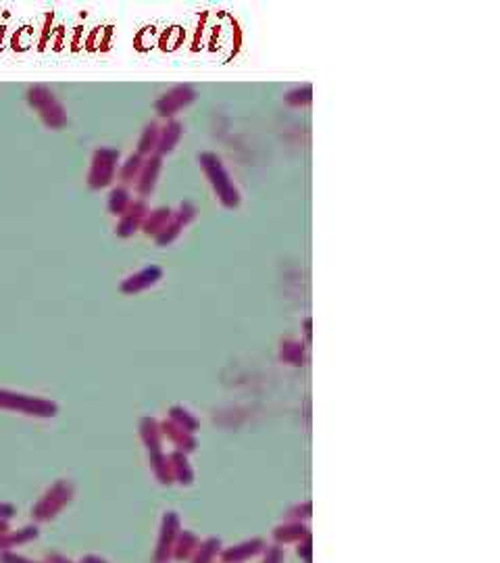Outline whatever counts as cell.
I'll return each instance as SVG.
<instances>
[{
  "instance_id": "9a60e30c",
  "label": "cell",
  "mask_w": 500,
  "mask_h": 563,
  "mask_svg": "<svg viewBox=\"0 0 500 563\" xmlns=\"http://www.w3.org/2000/svg\"><path fill=\"white\" fill-rule=\"evenodd\" d=\"M313 100V86L311 84H305L300 88H294L286 94V102L290 107H305Z\"/></svg>"
},
{
  "instance_id": "52a82bcc",
  "label": "cell",
  "mask_w": 500,
  "mask_h": 563,
  "mask_svg": "<svg viewBox=\"0 0 500 563\" xmlns=\"http://www.w3.org/2000/svg\"><path fill=\"white\" fill-rule=\"evenodd\" d=\"M161 278H163V270L159 265L144 267V270H140V272L132 274L130 278H126V280L121 282V292L136 294V292H142V290H148V288H152Z\"/></svg>"
},
{
  "instance_id": "30bf717a",
  "label": "cell",
  "mask_w": 500,
  "mask_h": 563,
  "mask_svg": "<svg viewBox=\"0 0 500 563\" xmlns=\"http://www.w3.org/2000/svg\"><path fill=\"white\" fill-rule=\"evenodd\" d=\"M171 217H173V211L169 207H159L154 211H148V215H146V219L142 224V230L148 236H154L157 238V236L167 228V224L171 222Z\"/></svg>"
},
{
  "instance_id": "ba28073f",
  "label": "cell",
  "mask_w": 500,
  "mask_h": 563,
  "mask_svg": "<svg viewBox=\"0 0 500 563\" xmlns=\"http://www.w3.org/2000/svg\"><path fill=\"white\" fill-rule=\"evenodd\" d=\"M161 165H163V157H159V155H150L146 161H144V165H142V171H140V176H138V192L142 194V196H148L152 190H154V186H157V180H159V174H161Z\"/></svg>"
},
{
  "instance_id": "5bb4252c",
  "label": "cell",
  "mask_w": 500,
  "mask_h": 563,
  "mask_svg": "<svg viewBox=\"0 0 500 563\" xmlns=\"http://www.w3.org/2000/svg\"><path fill=\"white\" fill-rule=\"evenodd\" d=\"M142 165H144V159H142V155H130L128 159H126V163L121 165V169H119V176H121V182H134V180H138V176H140V171H142Z\"/></svg>"
},
{
  "instance_id": "e0dca14e",
  "label": "cell",
  "mask_w": 500,
  "mask_h": 563,
  "mask_svg": "<svg viewBox=\"0 0 500 563\" xmlns=\"http://www.w3.org/2000/svg\"><path fill=\"white\" fill-rule=\"evenodd\" d=\"M171 413H173V420L178 422V425H180L182 430H185V432H190V430L196 428V420H194L192 416H188V411H183V409H178V407H176Z\"/></svg>"
},
{
  "instance_id": "7c38bea8",
  "label": "cell",
  "mask_w": 500,
  "mask_h": 563,
  "mask_svg": "<svg viewBox=\"0 0 500 563\" xmlns=\"http://www.w3.org/2000/svg\"><path fill=\"white\" fill-rule=\"evenodd\" d=\"M159 134H161V128L152 121V123H148L146 128H144V132H142V136H140V140H138V155H152L154 150H157V146H159Z\"/></svg>"
},
{
  "instance_id": "6da1fadb",
  "label": "cell",
  "mask_w": 500,
  "mask_h": 563,
  "mask_svg": "<svg viewBox=\"0 0 500 563\" xmlns=\"http://www.w3.org/2000/svg\"><path fill=\"white\" fill-rule=\"evenodd\" d=\"M198 163H200L205 176L209 178V182L215 190L219 202L226 209H236L240 205V192H238L236 184L231 182L224 161L215 152H200L198 155Z\"/></svg>"
},
{
  "instance_id": "7a4b0ae2",
  "label": "cell",
  "mask_w": 500,
  "mask_h": 563,
  "mask_svg": "<svg viewBox=\"0 0 500 563\" xmlns=\"http://www.w3.org/2000/svg\"><path fill=\"white\" fill-rule=\"evenodd\" d=\"M28 102L32 109H36L42 117L46 128L50 130H61L67 126V113L65 107L56 100V96L52 90H48L46 86H32L28 90Z\"/></svg>"
},
{
  "instance_id": "4fadbf2b",
  "label": "cell",
  "mask_w": 500,
  "mask_h": 563,
  "mask_svg": "<svg viewBox=\"0 0 500 563\" xmlns=\"http://www.w3.org/2000/svg\"><path fill=\"white\" fill-rule=\"evenodd\" d=\"M130 202H132V198H130V192L126 190V188H113L111 190V194H109V211L113 213V215H123L126 213V209L130 207Z\"/></svg>"
},
{
  "instance_id": "2e32d148",
  "label": "cell",
  "mask_w": 500,
  "mask_h": 563,
  "mask_svg": "<svg viewBox=\"0 0 500 563\" xmlns=\"http://www.w3.org/2000/svg\"><path fill=\"white\" fill-rule=\"evenodd\" d=\"M281 359L298 365L303 361V344H298V342H286L283 349H281Z\"/></svg>"
},
{
  "instance_id": "5b68a950",
  "label": "cell",
  "mask_w": 500,
  "mask_h": 563,
  "mask_svg": "<svg viewBox=\"0 0 500 563\" xmlns=\"http://www.w3.org/2000/svg\"><path fill=\"white\" fill-rule=\"evenodd\" d=\"M194 217H196V207H194L192 202H188V200L182 202L180 209L173 211V217H171V222L167 224V228L154 238L157 244H159V246H167V244H171L178 236L182 234L183 226H188Z\"/></svg>"
},
{
  "instance_id": "8fae6325",
  "label": "cell",
  "mask_w": 500,
  "mask_h": 563,
  "mask_svg": "<svg viewBox=\"0 0 500 563\" xmlns=\"http://www.w3.org/2000/svg\"><path fill=\"white\" fill-rule=\"evenodd\" d=\"M182 134H183V126L180 121H176V119L169 121L165 128H161V134H159V146H157L159 157L169 155V152L178 146V142L182 140Z\"/></svg>"
},
{
  "instance_id": "ac0fdd59",
  "label": "cell",
  "mask_w": 500,
  "mask_h": 563,
  "mask_svg": "<svg viewBox=\"0 0 500 563\" xmlns=\"http://www.w3.org/2000/svg\"><path fill=\"white\" fill-rule=\"evenodd\" d=\"M144 438L148 440V444L152 442V447L157 449V425H154V422H144Z\"/></svg>"
},
{
  "instance_id": "9c48e42d",
  "label": "cell",
  "mask_w": 500,
  "mask_h": 563,
  "mask_svg": "<svg viewBox=\"0 0 500 563\" xmlns=\"http://www.w3.org/2000/svg\"><path fill=\"white\" fill-rule=\"evenodd\" d=\"M0 405H6V407H21L25 411H34V413H40V416H52L54 407L42 403V401H32V399H25V396H15V394H6V392H0Z\"/></svg>"
},
{
  "instance_id": "3957f363",
  "label": "cell",
  "mask_w": 500,
  "mask_h": 563,
  "mask_svg": "<svg viewBox=\"0 0 500 563\" xmlns=\"http://www.w3.org/2000/svg\"><path fill=\"white\" fill-rule=\"evenodd\" d=\"M117 163H119V150H115V148H98L92 155L88 186L92 190H100V188L111 186V182L115 180Z\"/></svg>"
},
{
  "instance_id": "277c9868",
  "label": "cell",
  "mask_w": 500,
  "mask_h": 563,
  "mask_svg": "<svg viewBox=\"0 0 500 563\" xmlns=\"http://www.w3.org/2000/svg\"><path fill=\"white\" fill-rule=\"evenodd\" d=\"M196 98V92L190 86H176L173 90L163 94L157 102L154 109L161 117H173L176 113H180L188 104H192Z\"/></svg>"
},
{
  "instance_id": "8992f818",
  "label": "cell",
  "mask_w": 500,
  "mask_h": 563,
  "mask_svg": "<svg viewBox=\"0 0 500 563\" xmlns=\"http://www.w3.org/2000/svg\"><path fill=\"white\" fill-rule=\"evenodd\" d=\"M146 215H148V207H146V202H144V200H132L130 207L126 209V213L121 215L119 224H117V230H115L117 236H119V238H130V236L136 234L138 230L142 228Z\"/></svg>"
}]
</instances>
